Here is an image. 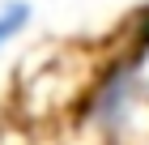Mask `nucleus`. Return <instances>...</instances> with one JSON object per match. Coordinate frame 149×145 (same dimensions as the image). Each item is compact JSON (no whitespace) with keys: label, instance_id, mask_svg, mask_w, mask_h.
Segmentation results:
<instances>
[{"label":"nucleus","instance_id":"obj_3","mask_svg":"<svg viewBox=\"0 0 149 145\" xmlns=\"http://www.w3.org/2000/svg\"><path fill=\"white\" fill-rule=\"evenodd\" d=\"M30 22H34V4L30 0H4L0 4V51L9 43H17L30 30Z\"/></svg>","mask_w":149,"mask_h":145},{"label":"nucleus","instance_id":"obj_1","mask_svg":"<svg viewBox=\"0 0 149 145\" xmlns=\"http://www.w3.org/2000/svg\"><path fill=\"white\" fill-rule=\"evenodd\" d=\"M72 120L94 145H149V77L136 47L107 51Z\"/></svg>","mask_w":149,"mask_h":145},{"label":"nucleus","instance_id":"obj_2","mask_svg":"<svg viewBox=\"0 0 149 145\" xmlns=\"http://www.w3.org/2000/svg\"><path fill=\"white\" fill-rule=\"evenodd\" d=\"M107 51L98 47H56L47 51L38 64L22 68V85H17V115L26 124H56L72 120L94 85Z\"/></svg>","mask_w":149,"mask_h":145}]
</instances>
